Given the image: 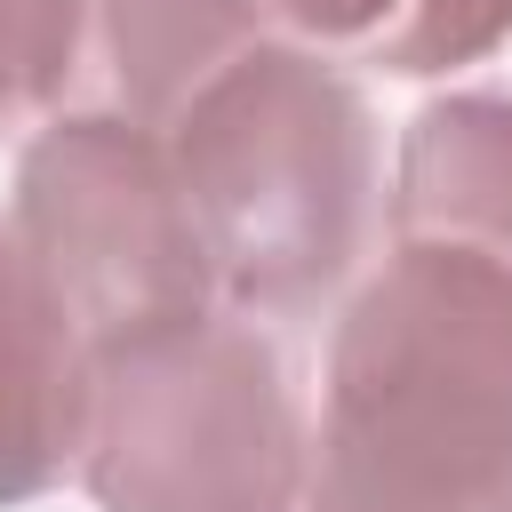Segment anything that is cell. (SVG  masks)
<instances>
[{
	"label": "cell",
	"mask_w": 512,
	"mask_h": 512,
	"mask_svg": "<svg viewBox=\"0 0 512 512\" xmlns=\"http://www.w3.org/2000/svg\"><path fill=\"white\" fill-rule=\"evenodd\" d=\"M304 512H512V264L384 256L328 344Z\"/></svg>",
	"instance_id": "6da1fadb"
},
{
	"label": "cell",
	"mask_w": 512,
	"mask_h": 512,
	"mask_svg": "<svg viewBox=\"0 0 512 512\" xmlns=\"http://www.w3.org/2000/svg\"><path fill=\"white\" fill-rule=\"evenodd\" d=\"M208 272L248 312H304L328 296L376 208V128L344 72L304 48L232 56L168 128Z\"/></svg>",
	"instance_id": "7a4b0ae2"
},
{
	"label": "cell",
	"mask_w": 512,
	"mask_h": 512,
	"mask_svg": "<svg viewBox=\"0 0 512 512\" xmlns=\"http://www.w3.org/2000/svg\"><path fill=\"white\" fill-rule=\"evenodd\" d=\"M80 480L104 512H296L304 424L280 352L216 312L104 344Z\"/></svg>",
	"instance_id": "3957f363"
},
{
	"label": "cell",
	"mask_w": 512,
	"mask_h": 512,
	"mask_svg": "<svg viewBox=\"0 0 512 512\" xmlns=\"http://www.w3.org/2000/svg\"><path fill=\"white\" fill-rule=\"evenodd\" d=\"M88 352L208 312L216 272L176 184L168 136L120 112H64L24 144L16 216Z\"/></svg>",
	"instance_id": "277c9868"
},
{
	"label": "cell",
	"mask_w": 512,
	"mask_h": 512,
	"mask_svg": "<svg viewBox=\"0 0 512 512\" xmlns=\"http://www.w3.org/2000/svg\"><path fill=\"white\" fill-rule=\"evenodd\" d=\"M88 336L48 288L16 224H0V504H24L80 464L88 432Z\"/></svg>",
	"instance_id": "5b68a950"
},
{
	"label": "cell",
	"mask_w": 512,
	"mask_h": 512,
	"mask_svg": "<svg viewBox=\"0 0 512 512\" xmlns=\"http://www.w3.org/2000/svg\"><path fill=\"white\" fill-rule=\"evenodd\" d=\"M256 0H80V80L96 112L176 128V112L256 48Z\"/></svg>",
	"instance_id": "8992f818"
},
{
	"label": "cell",
	"mask_w": 512,
	"mask_h": 512,
	"mask_svg": "<svg viewBox=\"0 0 512 512\" xmlns=\"http://www.w3.org/2000/svg\"><path fill=\"white\" fill-rule=\"evenodd\" d=\"M392 232L512 264V96H440L408 120Z\"/></svg>",
	"instance_id": "52a82bcc"
},
{
	"label": "cell",
	"mask_w": 512,
	"mask_h": 512,
	"mask_svg": "<svg viewBox=\"0 0 512 512\" xmlns=\"http://www.w3.org/2000/svg\"><path fill=\"white\" fill-rule=\"evenodd\" d=\"M80 80V0H0V128Z\"/></svg>",
	"instance_id": "ba28073f"
},
{
	"label": "cell",
	"mask_w": 512,
	"mask_h": 512,
	"mask_svg": "<svg viewBox=\"0 0 512 512\" xmlns=\"http://www.w3.org/2000/svg\"><path fill=\"white\" fill-rule=\"evenodd\" d=\"M504 32H512V0H408L392 16V32L368 48V64H384V72H456V64H480Z\"/></svg>",
	"instance_id": "9c48e42d"
},
{
	"label": "cell",
	"mask_w": 512,
	"mask_h": 512,
	"mask_svg": "<svg viewBox=\"0 0 512 512\" xmlns=\"http://www.w3.org/2000/svg\"><path fill=\"white\" fill-rule=\"evenodd\" d=\"M256 8L280 16V24L304 32V40H328V48H360V56H368L408 0H256Z\"/></svg>",
	"instance_id": "30bf717a"
}]
</instances>
